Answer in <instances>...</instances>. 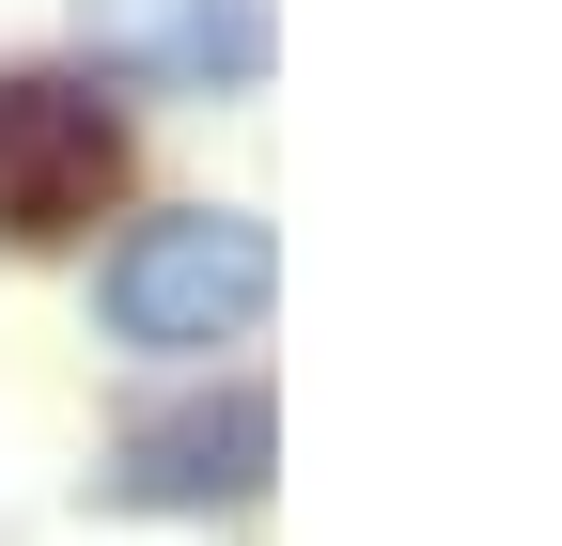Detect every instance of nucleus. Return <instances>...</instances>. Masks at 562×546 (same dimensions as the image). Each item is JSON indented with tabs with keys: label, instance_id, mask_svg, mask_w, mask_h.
<instances>
[{
	"label": "nucleus",
	"instance_id": "1",
	"mask_svg": "<svg viewBox=\"0 0 562 546\" xmlns=\"http://www.w3.org/2000/svg\"><path fill=\"white\" fill-rule=\"evenodd\" d=\"M266 282H281V235L250 219V203H172V219H140L94 265V312H110V344L188 360V344H235V328L266 312Z\"/></svg>",
	"mask_w": 562,
	"mask_h": 546
},
{
	"label": "nucleus",
	"instance_id": "2",
	"mask_svg": "<svg viewBox=\"0 0 562 546\" xmlns=\"http://www.w3.org/2000/svg\"><path fill=\"white\" fill-rule=\"evenodd\" d=\"M281 468V406L266 390H203V406H157V422H125L94 500L110 515H250Z\"/></svg>",
	"mask_w": 562,
	"mask_h": 546
},
{
	"label": "nucleus",
	"instance_id": "3",
	"mask_svg": "<svg viewBox=\"0 0 562 546\" xmlns=\"http://www.w3.org/2000/svg\"><path fill=\"white\" fill-rule=\"evenodd\" d=\"M125 187V110L94 79H0V235L63 250Z\"/></svg>",
	"mask_w": 562,
	"mask_h": 546
},
{
	"label": "nucleus",
	"instance_id": "4",
	"mask_svg": "<svg viewBox=\"0 0 562 546\" xmlns=\"http://www.w3.org/2000/svg\"><path fill=\"white\" fill-rule=\"evenodd\" d=\"M79 32H94V62H125L157 94H250L281 47L266 0H79Z\"/></svg>",
	"mask_w": 562,
	"mask_h": 546
}]
</instances>
